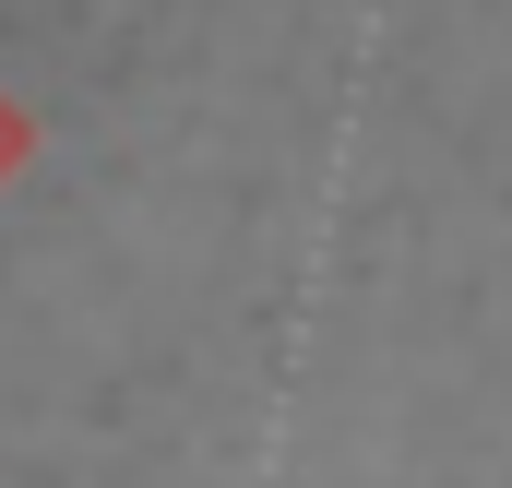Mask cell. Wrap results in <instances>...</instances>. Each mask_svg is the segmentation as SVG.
I'll return each instance as SVG.
<instances>
[{"mask_svg": "<svg viewBox=\"0 0 512 488\" xmlns=\"http://www.w3.org/2000/svg\"><path fill=\"white\" fill-rule=\"evenodd\" d=\"M36 143H48V131H36V108H24V96L0 84V191H12L24 167H36Z\"/></svg>", "mask_w": 512, "mask_h": 488, "instance_id": "6da1fadb", "label": "cell"}]
</instances>
